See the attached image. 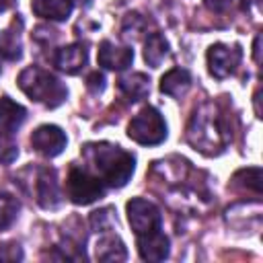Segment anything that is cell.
I'll use <instances>...</instances> for the list:
<instances>
[{
    "mask_svg": "<svg viewBox=\"0 0 263 263\" xmlns=\"http://www.w3.org/2000/svg\"><path fill=\"white\" fill-rule=\"evenodd\" d=\"M31 10L47 21H68L74 10V0H31Z\"/></svg>",
    "mask_w": 263,
    "mask_h": 263,
    "instance_id": "cell-14",
    "label": "cell"
},
{
    "mask_svg": "<svg viewBox=\"0 0 263 263\" xmlns=\"http://www.w3.org/2000/svg\"><path fill=\"white\" fill-rule=\"evenodd\" d=\"M90 226L97 232H109L113 230V226H117V218L113 214V208H103L90 214Z\"/></svg>",
    "mask_w": 263,
    "mask_h": 263,
    "instance_id": "cell-22",
    "label": "cell"
},
{
    "mask_svg": "<svg viewBox=\"0 0 263 263\" xmlns=\"http://www.w3.org/2000/svg\"><path fill=\"white\" fill-rule=\"evenodd\" d=\"M84 158L92 166L95 175L109 187H123L134 171H136V158L132 152L123 150L117 144L111 142H92L82 148Z\"/></svg>",
    "mask_w": 263,
    "mask_h": 263,
    "instance_id": "cell-1",
    "label": "cell"
},
{
    "mask_svg": "<svg viewBox=\"0 0 263 263\" xmlns=\"http://www.w3.org/2000/svg\"><path fill=\"white\" fill-rule=\"evenodd\" d=\"M86 88L92 92V95H101L105 90V76L97 70V72H90L88 78H86Z\"/></svg>",
    "mask_w": 263,
    "mask_h": 263,
    "instance_id": "cell-25",
    "label": "cell"
},
{
    "mask_svg": "<svg viewBox=\"0 0 263 263\" xmlns=\"http://www.w3.org/2000/svg\"><path fill=\"white\" fill-rule=\"evenodd\" d=\"M18 156V146L14 144V140L6 134H0V162L10 164L14 162Z\"/></svg>",
    "mask_w": 263,
    "mask_h": 263,
    "instance_id": "cell-23",
    "label": "cell"
},
{
    "mask_svg": "<svg viewBox=\"0 0 263 263\" xmlns=\"http://www.w3.org/2000/svg\"><path fill=\"white\" fill-rule=\"evenodd\" d=\"M97 62H99V66H103L107 70L121 72V70H125V68L132 66V62H134V49L127 47V45H115L113 41L105 39L99 45Z\"/></svg>",
    "mask_w": 263,
    "mask_h": 263,
    "instance_id": "cell-10",
    "label": "cell"
},
{
    "mask_svg": "<svg viewBox=\"0 0 263 263\" xmlns=\"http://www.w3.org/2000/svg\"><path fill=\"white\" fill-rule=\"evenodd\" d=\"M125 212H127V222L138 236L152 232V230H158L162 224L160 210L144 197H132L125 205Z\"/></svg>",
    "mask_w": 263,
    "mask_h": 263,
    "instance_id": "cell-6",
    "label": "cell"
},
{
    "mask_svg": "<svg viewBox=\"0 0 263 263\" xmlns=\"http://www.w3.org/2000/svg\"><path fill=\"white\" fill-rule=\"evenodd\" d=\"M203 4H205V8L212 10V12H224V10L230 8L232 0H203Z\"/></svg>",
    "mask_w": 263,
    "mask_h": 263,
    "instance_id": "cell-26",
    "label": "cell"
},
{
    "mask_svg": "<svg viewBox=\"0 0 263 263\" xmlns=\"http://www.w3.org/2000/svg\"><path fill=\"white\" fill-rule=\"evenodd\" d=\"M18 23H21V18H14L10 23V27L0 35V53L6 60H18L21 58V31L16 29Z\"/></svg>",
    "mask_w": 263,
    "mask_h": 263,
    "instance_id": "cell-19",
    "label": "cell"
},
{
    "mask_svg": "<svg viewBox=\"0 0 263 263\" xmlns=\"http://www.w3.org/2000/svg\"><path fill=\"white\" fill-rule=\"evenodd\" d=\"M117 88L129 99V101H142L150 92V78L144 72H132L125 76H119Z\"/></svg>",
    "mask_w": 263,
    "mask_h": 263,
    "instance_id": "cell-16",
    "label": "cell"
},
{
    "mask_svg": "<svg viewBox=\"0 0 263 263\" xmlns=\"http://www.w3.org/2000/svg\"><path fill=\"white\" fill-rule=\"evenodd\" d=\"M16 84L29 99H33L35 103H41L49 109L60 107L68 99L66 84L58 76H53L51 72H47L39 66H27L18 74Z\"/></svg>",
    "mask_w": 263,
    "mask_h": 263,
    "instance_id": "cell-3",
    "label": "cell"
},
{
    "mask_svg": "<svg viewBox=\"0 0 263 263\" xmlns=\"http://www.w3.org/2000/svg\"><path fill=\"white\" fill-rule=\"evenodd\" d=\"M138 253L144 261H150V263L164 261L168 257V236L164 232H160V228L140 234L138 236Z\"/></svg>",
    "mask_w": 263,
    "mask_h": 263,
    "instance_id": "cell-11",
    "label": "cell"
},
{
    "mask_svg": "<svg viewBox=\"0 0 263 263\" xmlns=\"http://www.w3.org/2000/svg\"><path fill=\"white\" fill-rule=\"evenodd\" d=\"M27 119V109L12 101L10 97H0V134L12 136L16 129L25 123Z\"/></svg>",
    "mask_w": 263,
    "mask_h": 263,
    "instance_id": "cell-13",
    "label": "cell"
},
{
    "mask_svg": "<svg viewBox=\"0 0 263 263\" xmlns=\"http://www.w3.org/2000/svg\"><path fill=\"white\" fill-rule=\"evenodd\" d=\"M253 58H255L257 64L261 62V35L255 37V43H253Z\"/></svg>",
    "mask_w": 263,
    "mask_h": 263,
    "instance_id": "cell-27",
    "label": "cell"
},
{
    "mask_svg": "<svg viewBox=\"0 0 263 263\" xmlns=\"http://www.w3.org/2000/svg\"><path fill=\"white\" fill-rule=\"evenodd\" d=\"M101 234L103 236L97 240V247H95L97 259L99 261H105V263L125 261L127 259V251H125L123 240L117 234H111V232H101Z\"/></svg>",
    "mask_w": 263,
    "mask_h": 263,
    "instance_id": "cell-15",
    "label": "cell"
},
{
    "mask_svg": "<svg viewBox=\"0 0 263 263\" xmlns=\"http://www.w3.org/2000/svg\"><path fill=\"white\" fill-rule=\"evenodd\" d=\"M35 193H37V201L41 208L45 210H55L62 203V191H60V183H58V175L53 168L45 166L37 173V183H35Z\"/></svg>",
    "mask_w": 263,
    "mask_h": 263,
    "instance_id": "cell-9",
    "label": "cell"
},
{
    "mask_svg": "<svg viewBox=\"0 0 263 263\" xmlns=\"http://www.w3.org/2000/svg\"><path fill=\"white\" fill-rule=\"evenodd\" d=\"M16 214H18V201L8 193H0V230L8 228L14 222Z\"/></svg>",
    "mask_w": 263,
    "mask_h": 263,
    "instance_id": "cell-21",
    "label": "cell"
},
{
    "mask_svg": "<svg viewBox=\"0 0 263 263\" xmlns=\"http://www.w3.org/2000/svg\"><path fill=\"white\" fill-rule=\"evenodd\" d=\"M23 259V249L16 242H4L0 245V261L12 263V261H21Z\"/></svg>",
    "mask_w": 263,
    "mask_h": 263,
    "instance_id": "cell-24",
    "label": "cell"
},
{
    "mask_svg": "<svg viewBox=\"0 0 263 263\" xmlns=\"http://www.w3.org/2000/svg\"><path fill=\"white\" fill-rule=\"evenodd\" d=\"M208 70L214 78L222 80L226 76H230L236 66L240 64V58H242V51L238 49V45H226V43H214L210 45L208 53Z\"/></svg>",
    "mask_w": 263,
    "mask_h": 263,
    "instance_id": "cell-7",
    "label": "cell"
},
{
    "mask_svg": "<svg viewBox=\"0 0 263 263\" xmlns=\"http://www.w3.org/2000/svg\"><path fill=\"white\" fill-rule=\"evenodd\" d=\"M86 60H88V51L82 43L64 45L53 55V64L66 74H78L86 66Z\"/></svg>",
    "mask_w": 263,
    "mask_h": 263,
    "instance_id": "cell-12",
    "label": "cell"
},
{
    "mask_svg": "<svg viewBox=\"0 0 263 263\" xmlns=\"http://www.w3.org/2000/svg\"><path fill=\"white\" fill-rule=\"evenodd\" d=\"M66 144H68L66 134L62 132V127H58L53 123L39 125L31 134V146H33V150L39 152L45 158H53V156L62 154L64 148H66Z\"/></svg>",
    "mask_w": 263,
    "mask_h": 263,
    "instance_id": "cell-8",
    "label": "cell"
},
{
    "mask_svg": "<svg viewBox=\"0 0 263 263\" xmlns=\"http://www.w3.org/2000/svg\"><path fill=\"white\" fill-rule=\"evenodd\" d=\"M127 136L142 146H156L166 140V121L154 107H144L127 123Z\"/></svg>",
    "mask_w": 263,
    "mask_h": 263,
    "instance_id": "cell-4",
    "label": "cell"
},
{
    "mask_svg": "<svg viewBox=\"0 0 263 263\" xmlns=\"http://www.w3.org/2000/svg\"><path fill=\"white\" fill-rule=\"evenodd\" d=\"M191 86V74L185 68H173L160 78V90L168 97L181 99Z\"/></svg>",
    "mask_w": 263,
    "mask_h": 263,
    "instance_id": "cell-17",
    "label": "cell"
},
{
    "mask_svg": "<svg viewBox=\"0 0 263 263\" xmlns=\"http://www.w3.org/2000/svg\"><path fill=\"white\" fill-rule=\"evenodd\" d=\"M66 193L72 203L88 205L105 195V183L84 166H72L66 179Z\"/></svg>",
    "mask_w": 263,
    "mask_h": 263,
    "instance_id": "cell-5",
    "label": "cell"
},
{
    "mask_svg": "<svg viewBox=\"0 0 263 263\" xmlns=\"http://www.w3.org/2000/svg\"><path fill=\"white\" fill-rule=\"evenodd\" d=\"M166 58H168V43H166V39L160 33L148 35V39L144 43V62L150 68H158Z\"/></svg>",
    "mask_w": 263,
    "mask_h": 263,
    "instance_id": "cell-18",
    "label": "cell"
},
{
    "mask_svg": "<svg viewBox=\"0 0 263 263\" xmlns=\"http://www.w3.org/2000/svg\"><path fill=\"white\" fill-rule=\"evenodd\" d=\"M234 185L242 187V189H251L257 195L261 193V168L259 166H249V168H240L234 177H232Z\"/></svg>",
    "mask_w": 263,
    "mask_h": 263,
    "instance_id": "cell-20",
    "label": "cell"
},
{
    "mask_svg": "<svg viewBox=\"0 0 263 263\" xmlns=\"http://www.w3.org/2000/svg\"><path fill=\"white\" fill-rule=\"evenodd\" d=\"M187 140L195 150L205 154H216L228 144L230 132L226 129L224 119L212 103L201 105L193 113L187 127Z\"/></svg>",
    "mask_w": 263,
    "mask_h": 263,
    "instance_id": "cell-2",
    "label": "cell"
}]
</instances>
